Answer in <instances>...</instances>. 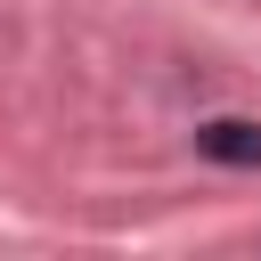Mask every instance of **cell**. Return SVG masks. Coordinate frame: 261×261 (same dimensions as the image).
<instances>
[{"label":"cell","instance_id":"6da1fadb","mask_svg":"<svg viewBox=\"0 0 261 261\" xmlns=\"http://www.w3.org/2000/svg\"><path fill=\"white\" fill-rule=\"evenodd\" d=\"M196 155H212V163H237V171H261V122H245V114H220V122H204V130H196Z\"/></svg>","mask_w":261,"mask_h":261}]
</instances>
